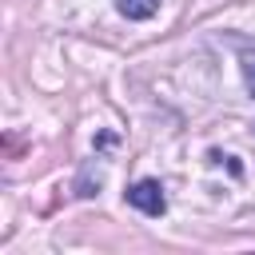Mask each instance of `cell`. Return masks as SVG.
<instances>
[{
  "label": "cell",
  "mask_w": 255,
  "mask_h": 255,
  "mask_svg": "<svg viewBox=\"0 0 255 255\" xmlns=\"http://www.w3.org/2000/svg\"><path fill=\"white\" fill-rule=\"evenodd\" d=\"M243 84H247V92H251V100H255V56H251V52L243 56Z\"/></svg>",
  "instance_id": "277c9868"
},
{
  "label": "cell",
  "mask_w": 255,
  "mask_h": 255,
  "mask_svg": "<svg viewBox=\"0 0 255 255\" xmlns=\"http://www.w3.org/2000/svg\"><path fill=\"white\" fill-rule=\"evenodd\" d=\"M116 8L128 20H151L159 12V0H116Z\"/></svg>",
  "instance_id": "3957f363"
},
{
  "label": "cell",
  "mask_w": 255,
  "mask_h": 255,
  "mask_svg": "<svg viewBox=\"0 0 255 255\" xmlns=\"http://www.w3.org/2000/svg\"><path fill=\"white\" fill-rule=\"evenodd\" d=\"M124 199H128L135 211H143V215H163V211H167V195H163V183H159V179H135V183L124 191Z\"/></svg>",
  "instance_id": "6da1fadb"
},
{
  "label": "cell",
  "mask_w": 255,
  "mask_h": 255,
  "mask_svg": "<svg viewBox=\"0 0 255 255\" xmlns=\"http://www.w3.org/2000/svg\"><path fill=\"white\" fill-rule=\"evenodd\" d=\"M76 195L80 199H92V195H100V187H104V175H100V167L88 159V163H80V175H76Z\"/></svg>",
  "instance_id": "7a4b0ae2"
}]
</instances>
